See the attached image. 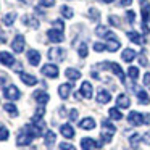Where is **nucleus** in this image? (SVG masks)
Segmentation results:
<instances>
[{
    "mask_svg": "<svg viewBox=\"0 0 150 150\" xmlns=\"http://www.w3.org/2000/svg\"><path fill=\"white\" fill-rule=\"evenodd\" d=\"M81 149L82 150H92V149H102V144L97 140L91 139V137H84L81 139Z\"/></svg>",
    "mask_w": 150,
    "mask_h": 150,
    "instance_id": "7",
    "label": "nucleus"
},
{
    "mask_svg": "<svg viewBox=\"0 0 150 150\" xmlns=\"http://www.w3.org/2000/svg\"><path fill=\"white\" fill-rule=\"evenodd\" d=\"M8 136H10V132H8L7 127L0 126V140H7V139H8Z\"/></svg>",
    "mask_w": 150,
    "mask_h": 150,
    "instance_id": "37",
    "label": "nucleus"
},
{
    "mask_svg": "<svg viewBox=\"0 0 150 150\" xmlns=\"http://www.w3.org/2000/svg\"><path fill=\"white\" fill-rule=\"evenodd\" d=\"M60 11H62V15L66 18V20H71V18L74 16V13H73V10L69 7H62V10H60Z\"/></svg>",
    "mask_w": 150,
    "mask_h": 150,
    "instance_id": "33",
    "label": "nucleus"
},
{
    "mask_svg": "<svg viewBox=\"0 0 150 150\" xmlns=\"http://www.w3.org/2000/svg\"><path fill=\"white\" fill-rule=\"evenodd\" d=\"M78 53H79V57H81V58H86V57H87V53H89L87 45H86V44H81V45H79Z\"/></svg>",
    "mask_w": 150,
    "mask_h": 150,
    "instance_id": "35",
    "label": "nucleus"
},
{
    "mask_svg": "<svg viewBox=\"0 0 150 150\" xmlns=\"http://www.w3.org/2000/svg\"><path fill=\"white\" fill-rule=\"evenodd\" d=\"M49 58L52 60V62H55V63H58V62H62V60H65V49H60V47H53V49H50L49 50Z\"/></svg>",
    "mask_w": 150,
    "mask_h": 150,
    "instance_id": "4",
    "label": "nucleus"
},
{
    "mask_svg": "<svg viewBox=\"0 0 150 150\" xmlns=\"http://www.w3.org/2000/svg\"><path fill=\"white\" fill-rule=\"evenodd\" d=\"M39 4L42 7H53L55 5V0H39Z\"/></svg>",
    "mask_w": 150,
    "mask_h": 150,
    "instance_id": "43",
    "label": "nucleus"
},
{
    "mask_svg": "<svg viewBox=\"0 0 150 150\" xmlns=\"http://www.w3.org/2000/svg\"><path fill=\"white\" fill-rule=\"evenodd\" d=\"M34 98L37 100L39 105H45L47 102L50 100V95L47 94V92H44V91H36L34 92Z\"/></svg>",
    "mask_w": 150,
    "mask_h": 150,
    "instance_id": "15",
    "label": "nucleus"
},
{
    "mask_svg": "<svg viewBox=\"0 0 150 150\" xmlns=\"http://www.w3.org/2000/svg\"><path fill=\"white\" fill-rule=\"evenodd\" d=\"M65 76L68 79H71V81H76V79L81 78V73H79L78 69H74V68H68V69H65Z\"/></svg>",
    "mask_w": 150,
    "mask_h": 150,
    "instance_id": "24",
    "label": "nucleus"
},
{
    "mask_svg": "<svg viewBox=\"0 0 150 150\" xmlns=\"http://www.w3.org/2000/svg\"><path fill=\"white\" fill-rule=\"evenodd\" d=\"M26 57H28V62L33 66H37L40 63V53L37 52V50H28Z\"/></svg>",
    "mask_w": 150,
    "mask_h": 150,
    "instance_id": "13",
    "label": "nucleus"
},
{
    "mask_svg": "<svg viewBox=\"0 0 150 150\" xmlns=\"http://www.w3.org/2000/svg\"><path fill=\"white\" fill-rule=\"evenodd\" d=\"M95 33H97V36H107L108 29H107V28H103V26H98L97 29H95Z\"/></svg>",
    "mask_w": 150,
    "mask_h": 150,
    "instance_id": "44",
    "label": "nucleus"
},
{
    "mask_svg": "<svg viewBox=\"0 0 150 150\" xmlns=\"http://www.w3.org/2000/svg\"><path fill=\"white\" fill-rule=\"evenodd\" d=\"M139 62H140V65L142 66H147L149 63H147V57L144 55V53H140V57H139Z\"/></svg>",
    "mask_w": 150,
    "mask_h": 150,
    "instance_id": "47",
    "label": "nucleus"
},
{
    "mask_svg": "<svg viewBox=\"0 0 150 150\" xmlns=\"http://www.w3.org/2000/svg\"><path fill=\"white\" fill-rule=\"evenodd\" d=\"M71 89H73V86L71 84H62L58 87V95L62 98H68V95H69V92H71Z\"/></svg>",
    "mask_w": 150,
    "mask_h": 150,
    "instance_id": "23",
    "label": "nucleus"
},
{
    "mask_svg": "<svg viewBox=\"0 0 150 150\" xmlns=\"http://www.w3.org/2000/svg\"><path fill=\"white\" fill-rule=\"evenodd\" d=\"M55 140H57V134L53 132V131H47V132H45V145L47 147L53 145Z\"/></svg>",
    "mask_w": 150,
    "mask_h": 150,
    "instance_id": "25",
    "label": "nucleus"
},
{
    "mask_svg": "<svg viewBox=\"0 0 150 150\" xmlns=\"http://www.w3.org/2000/svg\"><path fill=\"white\" fill-rule=\"evenodd\" d=\"M108 115H110L111 120H116V121L123 120V113H121L118 108H110V110H108Z\"/></svg>",
    "mask_w": 150,
    "mask_h": 150,
    "instance_id": "28",
    "label": "nucleus"
},
{
    "mask_svg": "<svg viewBox=\"0 0 150 150\" xmlns=\"http://www.w3.org/2000/svg\"><path fill=\"white\" fill-rule=\"evenodd\" d=\"M79 127L81 129H86V131H91L95 127V120L94 118H84V120L79 121Z\"/></svg>",
    "mask_w": 150,
    "mask_h": 150,
    "instance_id": "17",
    "label": "nucleus"
},
{
    "mask_svg": "<svg viewBox=\"0 0 150 150\" xmlns=\"http://www.w3.org/2000/svg\"><path fill=\"white\" fill-rule=\"evenodd\" d=\"M105 37H107V44H105V45H107V50H108V52H116V50L121 47L120 40L116 39V36H115L113 33H110V31H108Z\"/></svg>",
    "mask_w": 150,
    "mask_h": 150,
    "instance_id": "2",
    "label": "nucleus"
},
{
    "mask_svg": "<svg viewBox=\"0 0 150 150\" xmlns=\"http://www.w3.org/2000/svg\"><path fill=\"white\" fill-rule=\"evenodd\" d=\"M142 31H144V34H149V28H147V24H145V23L142 24Z\"/></svg>",
    "mask_w": 150,
    "mask_h": 150,
    "instance_id": "50",
    "label": "nucleus"
},
{
    "mask_svg": "<svg viewBox=\"0 0 150 150\" xmlns=\"http://www.w3.org/2000/svg\"><path fill=\"white\" fill-rule=\"evenodd\" d=\"M102 127H103V131H110V132H116V127H115V124H111L108 120H103L102 121Z\"/></svg>",
    "mask_w": 150,
    "mask_h": 150,
    "instance_id": "31",
    "label": "nucleus"
},
{
    "mask_svg": "<svg viewBox=\"0 0 150 150\" xmlns=\"http://www.w3.org/2000/svg\"><path fill=\"white\" fill-rule=\"evenodd\" d=\"M120 4L123 5V7H129V5L132 4V0H120Z\"/></svg>",
    "mask_w": 150,
    "mask_h": 150,
    "instance_id": "49",
    "label": "nucleus"
},
{
    "mask_svg": "<svg viewBox=\"0 0 150 150\" xmlns=\"http://www.w3.org/2000/svg\"><path fill=\"white\" fill-rule=\"evenodd\" d=\"M144 86H150V73L144 74Z\"/></svg>",
    "mask_w": 150,
    "mask_h": 150,
    "instance_id": "48",
    "label": "nucleus"
},
{
    "mask_svg": "<svg viewBox=\"0 0 150 150\" xmlns=\"http://www.w3.org/2000/svg\"><path fill=\"white\" fill-rule=\"evenodd\" d=\"M100 2H103V4H111V2H115V0H100Z\"/></svg>",
    "mask_w": 150,
    "mask_h": 150,
    "instance_id": "51",
    "label": "nucleus"
},
{
    "mask_svg": "<svg viewBox=\"0 0 150 150\" xmlns=\"http://www.w3.org/2000/svg\"><path fill=\"white\" fill-rule=\"evenodd\" d=\"M79 94H81L84 98H92V94H94V91H92V84H91V82H89V81H84V82H82Z\"/></svg>",
    "mask_w": 150,
    "mask_h": 150,
    "instance_id": "12",
    "label": "nucleus"
},
{
    "mask_svg": "<svg viewBox=\"0 0 150 150\" xmlns=\"http://www.w3.org/2000/svg\"><path fill=\"white\" fill-rule=\"evenodd\" d=\"M34 137L31 136L28 131H23V132H20L18 134V137H16V145L18 147H26V145H29L31 144V140H33Z\"/></svg>",
    "mask_w": 150,
    "mask_h": 150,
    "instance_id": "8",
    "label": "nucleus"
},
{
    "mask_svg": "<svg viewBox=\"0 0 150 150\" xmlns=\"http://www.w3.org/2000/svg\"><path fill=\"white\" fill-rule=\"evenodd\" d=\"M108 21H110V23H111V26H120V20H118V18L116 16H110V18H108Z\"/></svg>",
    "mask_w": 150,
    "mask_h": 150,
    "instance_id": "45",
    "label": "nucleus"
},
{
    "mask_svg": "<svg viewBox=\"0 0 150 150\" xmlns=\"http://www.w3.org/2000/svg\"><path fill=\"white\" fill-rule=\"evenodd\" d=\"M111 100V95L108 91H105V89H100L97 94V102L98 103H108V102Z\"/></svg>",
    "mask_w": 150,
    "mask_h": 150,
    "instance_id": "20",
    "label": "nucleus"
},
{
    "mask_svg": "<svg viewBox=\"0 0 150 150\" xmlns=\"http://www.w3.org/2000/svg\"><path fill=\"white\" fill-rule=\"evenodd\" d=\"M127 74H129V78L132 79V81H136V79L139 78V68H136V66H129Z\"/></svg>",
    "mask_w": 150,
    "mask_h": 150,
    "instance_id": "32",
    "label": "nucleus"
},
{
    "mask_svg": "<svg viewBox=\"0 0 150 150\" xmlns=\"http://www.w3.org/2000/svg\"><path fill=\"white\" fill-rule=\"evenodd\" d=\"M127 121H129V124H132V126H140V124H149L150 116L149 115H142V113H139V111H131V113L127 115Z\"/></svg>",
    "mask_w": 150,
    "mask_h": 150,
    "instance_id": "1",
    "label": "nucleus"
},
{
    "mask_svg": "<svg viewBox=\"0 0 150 150\" xmlns=\"http://www.w3.org/2000/svg\"><path fill=\"white\" fill-rule=\"evenodd\" d=\"M24 45H26V40H24V37L21 36V34H18V36L13 39V42H11V49H13L16 53H21V52H23V50H24Z\"/></svg>",
    "mask_w": 150,
    "mask_h": 150,
    "instance_id": "9",
    "label": "nucleus"
},
{
    "mask_svg": "<svg viewBox=\"0 0 150 150\" xmlns=\"http://www.w3.org/2000/svg\"><path fill=\"white\" fill-rule=\"evenodd\" d=\"M47 36H49V39L55 44L63 42V39H65V37H63V31H58V29H55V28L47 31Z\"/></svg>",
    "mask_w": 150,
    "mask_h": 150,
    "instance_id": "10",
    "label": "nucleus"
},
{
    "mask_svg": "<svg viewBox=\"0 0 150 150\" xmlns=\"http://www.w3.org/2000/svg\"><path fill=\"white\" fill-rule=\"evenodd\" d=\"M139 4H140V8H142V11H140L142 21L147 23V20L150 18V4H149V0H139Z\"/></svg>",
    "mask_w": 150,
    "mask_h": 150,
    "instance_id": "11",
    "label": "nucleus"
},
{
    "mask_svg": "<svg viewBox=\"0 0 150 150\" xmlns=\"http://www.w3.org/2000/svg\"><path fill=\"white\" fill-rule=\"evenodd\" d=\"M60 132H62V136L66 137V139H73V137H74V129H73L71 124H62V126H60Z\"/></svg>",
    "mask_w": 150,
    "mask_h": 150,
    "instance_id": "16",
    "label": "nucleus"
},
{
    "mask_svg": "<svg viewBox=\"0 0 150 150\" xmlns=\"http://www.w3.org/2000/svg\"><path fill=\"white\" fill-rule=\"evenodd\" d=\"M116 105L120 108H129V105H131V100H129V97H127L126 94H120L116 97Z\"/></svg>",
    "mask_w": 150,
    "mask_h": 150,
    "instance_id": "19",
    "label": "nucleus"
},
{
    "mask_svg": "<svg viewBox=\"0 0 150 150\" xmlns=\"http://www.w3.org/2000/svg\"><path fill=\"white\" fill-rule=\"evenodd\" d=\"M100 66H102V68H105V69H107V68H110L111 71H113L115 74L118 76V79H120L121 82H124V81H126V78H124V73H123V69H121V66L118 65V63H113V62H105L103 65H100Z\"/></svg>",
    "mask_w": 150,
    "mask_h": 150,
    "instance_id": "3",
    "label": "nucleus"
},
{
    "mask_svg": "<svg viewBox=\"0 0 150 150\" xmlns=\"http://www.w3.org/2000/svg\"><path fill=\"white\" fill-rule=\"evenodd\" d=\"M40 73H42L44 76H47V78H58V68H57V65H52V63H49V65H44L42 69H40Z\"/></svg>",
    "mask_w": 150,
    "mask_h": 150,
    "instance_id": "6",
    "label": "nucleus"
},
{
    "mask_svg": "<svg viewBox=\"0 0 150 150\" xmlns=\"http://www.w3.org/2000/svg\"><path fill=\"white\" fill-rule=\"evenodd\" d=\"M4 95L8 100H18V98L21 97V92L16 86H7V87L4 89Z\"/></svg>",
    "mask_w": 150,
    "mask_h": 150,
    "instance_id": "5",
    "label": "nucleus"
},
{
    "mask_svg": "<svg viewBox=\"0 0 150 150\" xmlns=\"http://www.w3.org/2000/svg\"><path fill=\"white\" fill-rule=\"evenodd\" d=\"M121 58H123L126 63H131L134 58H136V50H132V49H124L123 53H121Z\"/></svg>",
    "mask_w": 150,
    "mask_h": 150,
    "instance_id": "22",
    "label": "nucleus"
},
{
    "mask_svg": "<svg viewBox=\"0 0 150 150\" xmlns=\"http://www.w3.org/2000/svg\"><path fill=\"white\" fill-rule=\"evenodd\" d=\"M20 78H21V81H23L26 86H36V84H37V78H36V76H33V74H28V73H21Z\"/></svg>",
    "mask_w": 150,
    "mask_h": 150,
    "instance_id": "21",
    "label": "nucleus"
},
{
    "mask_svg": "<svg viewBox=\"0 0 150 150\" xmlns=\"http://www.w3.org/2000/svg\"><path fill=\"white\" fill-rule=\"evenodd\" d=\"M69 120H71V121L78 120V110H71V111H69Z\"/></svg>",
    "mask_w": 150,
    "mask_h": 150,
    "instance_id": "46",
    "label": "nucleus"
},
{
    "mask_svg": "<svg viewBox=\"0 0 150 150\" xmlns=\"http://www.w3.org/2000/svg\"><path fill=\"white\" fill-rule=\"evenodd\" d=\"M126 18H127V21H129V23H134V20H136V13H134L132 10H127L126 11Z\"/></svg>",
    "mask_w": 150,
    "mask_h": 150,
    "instance_id": "41",
    "label": "nucleus"
},
{
    "mask_svg": "<svg viewBox=\"0 0 150 150\" xmlns=\"http://www.w3.org/2000/svg\"><path fill=\"white\" fill-rule=\"evenodd\" d=\"M5 84V78H0V86H4Z\"/></svg>",
    "mask_w": 150,
    "mask_h": 150,
    "instance_id": "52",
    "label": "nucleus"
},
{
    "mask_svg": "<svg viewBox=\"0 0 150 150\" xmlns=\"http://www.w3.org/2000/svg\"><path fill=\"white\" fill-rule=\"evenodd\" d=\"M89 16H91V20L97 21L98 18H100V13H98L97 8H91V10H89Z\"/></svg>",
    "mask_w": 150,
    "mask_h": 150,
    "instance_id": "36",
    "label": "nucleus"
},
{
    "mask_svg": "<svg viewBox=\"0 0 150 150\" xmlns=\"http://www.w3.org/2000/svg\"><path fill=\"white\" fill-rule=\"evenodd\" d=\"M4 110H5V111H8V113H10L11 116H18V108L15 107L13 103H5V105H4Z\"/></svg>",
    "mask_w": 150,
    "mask_h": 150,
    "instance_id": "30",
    "label": "nucleus"
},
{
    "mask_svg": "<svg viewBox=\"0 0 150 150\" xmlns=\"http://www.w3.org/2000/svg\"><path fill=\"white\" fill-rule=\"evenodd\" d=\"M16 16H18V15L15 13V11H11V13L5 15V16H4V24H7V26H11V24L15 23V20H16Z\"/></svg>",
    "mask_w": 150,
    "mask_h": 150,
    "instance_id": "29",
    "label": "nucleus"
},
{
    "mask_svg": "<svg viewBox=\"0 0 150 150\" xmlns=\"http://www.w3.org/2000/svg\"><path fill=\"white\" fill-rule=\"evenodd\" d=\"M0 63H4L5 66H13L15 58L10 52H0Z\"/></svg>",
    "mask_w": 150,
    "mask_h": 150,
    "instance_id": "14",
    "label": "nucleus"
},
{
    "mask_svg": "<svg viewBox=\"0 0 150 150\" xmlns=\"http://www.w3.org/2000/svg\"><path fill=\"white\" fill-rule=\"evenodd\" d=\"M111 137H113V132H110V131H102V140L103 142H110Z\"/></svg>",
    "mask_w": 150,
    "mask_h": 150,
    "instance_id": "38",
    "label": "nucleus"
},
{
    "mask_svg": "<svg viewBox=\"0 0 150 150\" xmlns=\"http://www.w3.org/2000/svg\"><path fill=\"white\" fill-rule=\"evenodd\" d=\"M137 98H139V103H142V105H147L150 102L149 94L145 91H137Z\"/></svg>",
    "mask_w": 150,
    "mask_h": 150,
    "instance_id": "27",
    "label": "nucleus"
},
{
    "mask_svg": "<svg viewBox=\"0 0 150 150\" xmlns=\"http://www.w3.org/2000/svg\"><path fill=\"white\" fill-rule=\"evenodd\" d=\"M140 139H142V137H140L139 134H132V136L129 137V142H131V145H132L134 149H137V147H139V142H140Z\"/></svg>",
    "mask_w": 150,
    "mask_h": 150,
    "instance_id": "34",
    "label": "nucleus"
},
{
    "mask_svg": "<svg viewBox=\"0 0 150 150\" xmlns=\"http://www.w3.org/2000/svg\"><path fill=\"white\" fill-rule=\"evenodd\" d=\"M60 150H76V149L71 145V144H68V142H62L60 144Z\"/></svg>",
    "mask_w": 150,
    "mask_h": 150,
    "instance_id": "42",
    "label": "nucleus"
},
{
    "mask_svg": "<svg viewBox=\"0 0 150 150\" xmlns=\"http://www.w3.org/2000/svg\"><path fill=\"white\" fill-rule=\"evenodd\" d=\"M127 37H129L131 42L137 44V45H142V44L145 42V39H144L139 33H136V31H129V33H127Z\"/></svg>",
    "mask_w": 150,
    "mask_h": 150,
    "instance_id": "18",
    "label": "nucleus"
},
{
    "mask_svg": "<svg viewBox=\"0 0 150 150\" xmlns=\"http://www.w3.org/2000/svg\"><path fill=\"white\" fill-rule=\"evenodd\" d=\"M23 23H24V26H29V28H37L39 26V21L36 20V18H33V16H23Z\"/></svg>",
    "mask_w": 150,
    "mask_h": 150,
    "instance_id": "26",
    "label": "nucleus"
},
{
    "mask_svg": "<svg viewBox=\"0 0 150 150\" xmlns=\"http://www.w3.org/2000/svg\"><path fill=\"white\" fill-rule=\"evenodd\" d=\"M94 50L95 52H103V50H107V45L102 44V42H95L94 44Z\"/></svg>",
    "mask_w": 150,
    "mask_h": 150,
    "instance_id": "40",
    "label": "nucleus"
},
{
    "mask_svg": "<svg viewBox=\"0 0 150 150\" xmlns=\"http://www.w3.org/2000/svg\"><path fill=\"white\" fill-rule=\"evenodd\" d=\"M52 28H55V29H58V31H65V24H63L62 20H55Z\"/></svg>",
    "mask_w": 150,
    "mask_h": 150,
    "instance_id": "39",
    "label": "nucleus"
}]
</instances>
